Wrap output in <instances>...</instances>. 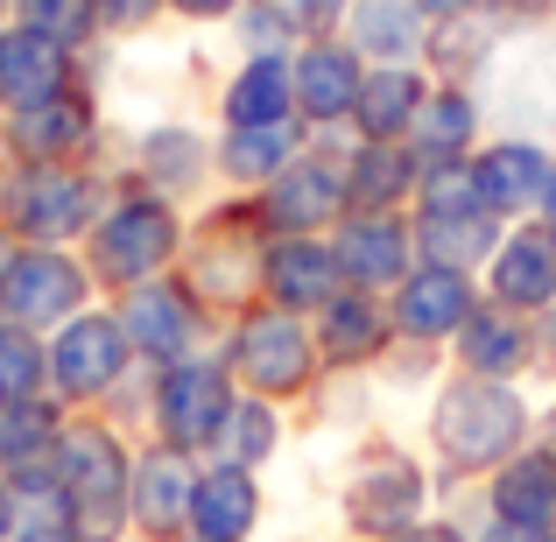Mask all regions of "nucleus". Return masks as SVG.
I'll return each mask as SVG.
<instances>
[{
  "mask_svg": "<svg viewBox=\"0 0 556 542\" xmlns=\"http://www.w3.org/2000/svg\"><path fill=\"white\" fill-rule=\"evenodd\" d=\"M430 444L451 472H501L515 451L535 444V408L521 380H486V374H451L430 402Z\"/></svg>",
  "mask_w": 556,
  "mask_h": 542,
  "instance_id": "nucleus-1",
  "label": "nucleus"
},
{
  "mask_svg": "<svg viewBox=\"0 0 556 542\" xmlns=\"http://www.w3.org/2000/svg\"><path fill=\"white\" fill-rule=\"evenodd\" d=\"M184 240H190V226H184L177 198H163L149 184H121L106 198V212L92 218V232H85V261H92L99 289L121 297V289H141L155 275H177Z\"/></svg>",
  "mask_w": 556,
  "mask_h": 542,
  "instance_id": "nucleus-2",
  "label": "nucleus"
},
{
  "mask_svg": "<svg viewBox=\"0 0 556 542\" xmlns=\"http://www.w3.org/2000/svg\"><path fill=\"white\" fill-rule=\"evenodd\" d=\"M268 218H261L254 198H232L218 204L204 226H190L184 261H177V282L204 303L212 317H232L247 303H261V268H268Z\"/></svg>",
  "mask_w": 556,
  "mask_h": 542,
  "instance_id": "nucleus-3",
  "label": "nucleus"
},
{
  "mask_svg": "<svg viewBox=\"0 0 556 542\" xmlns=\"http://www.w3.org/2000/svg\"><path fill=\"white\" fill-rule=\"evenodd\" d=\"M50 465L71 493V535L78 542H121V521H135L127 515V487H135L127 437L99 416H64V437H56Z\"/></svg>",
  "mask_w": 556,
  "mask_h": 542,
  "instance_id": "nucleus-4",
  "label": "nucleus"
},
{
  "mask_svg": "<svg viewBox=\"0 0 556 542\" xmlns=\"http://www.w3.org/2000/svg\"><path fill=\"white\" fill-rule=\"evenodd\" d=\"M218 360H226V374H232L240 394H268V402H289V394H303L317 374H325L317 325L296 317V311H282V303H268V297L226 317Z\"/></svg>",
  "mask_w": 556,
  "mask_h": 542,
  "instance_id": "nucleus-5",
  "label": "nucleus"
},
{
  "mask_svg": "<svg viewBox=\"0 0 556 542\" xmlns=\"http://www.w3.org/2000/svg\"><path fill=\"white\" fill-rule=\"evenodd\" d=\"M106 198V177L85 163H14L0 177V226L14 232V247H85Z\"/></svg>",
  "mask_w": 556,
  "mask_h": 542,
  "instance_id": "nucleus-6",
  "label": "nucleus"
},
{
  "mask_svg": "<svg viewBox=\"0 0 556 542\" xmlns=\"http://www.w3.org/2000/svg\"><path fill=\"white\" fill-rule=\"evenodd\" d=\"M232 402H240V388H232V374H226V360H218V353L177 360V366H149V423H155V444L184 451V458H198V451L218 444Z\"/></svg>",
  "mask_w": 556,
  "mask_h": 542,
  "instance_id": "nucleus-7",
  "label": "nucleus"
},
{
  "mask_svg": "<svg viewBox=\"0 0 556 542\" xmlns=\"http://www.w3.org/2000/svg\"><path fill=\"white\" fill-rule=\"evenodd\" d=\"M42 345H50V394L64 408H92L106 394H121L135 360H141L127 325H121V311H99V303L78 311L71 325H56Z\"/></svg>",
  "mask_w": 556,
  "mask_h": 542,
  "instance_id": "nucleus-8",
  "label": "nucleus"
},
{
  "mask_svg": "<svg viewBox=\"0 0 556 542\" xmlns=\"http://www.w3.org/2000/svg\"><path fill=\"white\" fill-rule=\"evenodd\" d=\"M92 297H99V275L71 247H14L8 275H0V317L22 331H42V339L56 325H71L78 311H92Z\"/></svg>",
  "mask_w": 556,
  "mask_h": 542,
  "instance_id": "nucleus-9",
  "label": "nucleus"
},
{
  "mask_svg": "<svg viewBox=\"0 0 556 542\" xmlns=\"http://www.w3.org/2000/svg\"><path fill=\"white\" fill-rule=\"evenodd\" d=\"M261 218H268L275 240L289 232H311V240H331V226L345 218V169H339V141L311 135V149L282 169L268 190H254Z\"/></svg>",
  "mask_w": 556,
  "mask_h": 542,
  "instance_id": "nucleus-10",
  "label": "nucleus"
},
{
  "mask_svg": "<svg viewBox=\"0 0 556 542\" xmlns=\"http://www.w3.org/2000/svg\"><path fill=\"white\" fill-rule=\"evenodd\" d=\"M121 325L135 339L141 366H177V360H198L212 345V311L177 282V275H155L141 289H121Z\"/></svg>",
  "mask_w": 556,
  "mask_h": 542,
  "instance_id": "nucleus-11",
  "label": "nucleus"
},
{
  "mask_svg": "<svg viewBox=\"0 0 556 542\" xmlns=\"http://www.w3.org/2000/svg\"><path fill=\"white\" fill-rule=\"evenodd\" d=\"M422 501H430V479H422V465L408 458V451H394V444L359 451L353 479H345V521H353L359 535L394 542L402 529H416Z\"/></svg>",
  "mask_w": 556,
  "mask_h": 542,
  "instance_id": "nucleus-12",
  "label": "nucleus"
},
{
  "mask_svg": "<svg viewBox=\"0 0 556 542\" xmlns=\"http://www.w3.org/2000/svg\"><path fill=\"white\" fill-rule=\"evenodd\" d=\"M0 149L8 163H85L99 149V99L85 85L42 99V106H22L0 121Z\"/></svg>",
  "mask_w": 556,
  "mask_h": 542,
  "instance_id": "nucleus-13",
  "label": "nucleus"
},
{
  "mask_svg": "<svg viewBox=\"0 0 556 542\" xmlns=\"http://www.w3.org/2000/svg\"><path fill=\"white\" fill-rule=\"evenodd\" d=\"M479 275H465V268H444V261H416V268L402 275V289L388 297V311H394V339H408V345H451L458 339V325L479 311Z\"/></svg>",
  "mask_w": 556,
  "mask_h": 542,
  "instance_id": "nucleus-14",
  "label": "nucleus"
},
{
  "mask_svg": "<svg viewBox=\"0 0 556 542\" xmlns=\"http://www.w3.org/2000/svg\"><path fill=\"white\" fill-rule=\"evenodd\" d=\"M331 247H339L345 289H374V297H394L402 275L416 268V218L408 212H345L331 226Z\"/></svg>",
  "mask_w": 556,
  "mask_h": 542,
  "instance_id": "nucleus-15",
  "label": "nucleus"
},
{
  "mask_svg": "<svg viewBox=\"0 0 556 542\" xmlns=\"http://www.w3.org/2000/svg\"><path fill=\"white\" fill-rule=\"evenodd\" d=\"M289 78H296V121L311 127V135H339V127L353 121L359 85H367V56L345 36H317V42H296Z\"/></svg>",
  "mask_w": 556,
  "mask_h": 542,
  "instance_id": "nucleus-16",
  "label": "nucleus"
},
{
  "mask_svg": "<svg viewBox=\"0 0 556 542\" xmlns=\"http://www.w3.org/2000/svg\"><path fill=\"white\" fill-rule=\"evenodd\" d=\"M549 169H556V149L543 135H493L472 149V184H479V204H486L493 218H535V204H543L549 190Z\"/></svg>",
  "mask_w": 556,
  "mask_h": 542,
  "instance_id": "nucleus-17",
  "label": "nucleus"
},
{
  "mask_svg": "<svg viewBox=\"0 0 556 542\" xmlns=\"http://www.w3.org/2000/svg\"><path fill=\"white\" fill-rule=\"evenodd\" d=\"M451 360H458V374L521 380L543 360V317H521V311H507V303L479 297V311L465 317L458 339H451Z\"/></svg>",
  "mask_w": 556,
  "mask_h": 542,
  "instance_id": "nucleus-18",
  "label": "nucleus"
},
{
  "mask_svg": "<svg viewBox=\"0 0 556 542\" xmlns=\"http://www.w3.org/2000/svg\"><path fill=\"white\" fill-rule=\"evenodd\" d=\"M486 297L507 303L521 317H549L556 311V232L543 218H515L507 240L486 261Z\"/></svg>",
  "mask_w": 556,
  "mask_h": 542,
  "instance_id": "nucleus-19",
  "label": "nucleus"
},
{
  "mask_svg": "<svg viewBox=\"0 0 556 542\" xmlns=\"http://www.w3.org/2000/svg\"><path fill=\"white\" fill-rule=\"evenodd\" d=\"M317 325V353H325L331 374H359V366H380L394 353V311L388 297H374V289H339V297L325 303V311L311 317Z\"/></svg>",
  "mask_w": 556,
  "mask_h": 542,
  "instance_id": "nucleus-20",
  "label": "nucleus"
},
{
  "mask_svg": "<svg viewBox=\"0 0 556 542\" xmlns=\"http://www.w3.org/2000/svg\"><path fill=\"white\" fill-rule=\"evenodd\" d=\"M78 64L64 42L36 36L28 22H0V113H22V106H42V99L71 92L78 85Z\"/></svg>",
  "mask_w": 556,
  "mask_h": 542,
  "instance_id": "nucleus-21",
  "label": "nucleus"
},
{
  "mask_svg": "<svg viewBox=\"0 0 556 542\" xmlns=\"http://www.w3.org/2000/svg\"><path fill=\"white\" fill-rule=\"evenodd\" d=\"M515 36H529V28H521L515 14H501V8L465 14V22H437L422 64H430V78H444V85H486L493 64L515 50Z\"/></svg>",
  "mask_w": 556,
  "mask_h": 542,
  "instance_id": "nucleus-22",
  "label": "nucleus"
},
{
  "mask_svg": "<svg viewBox=\"0 0 556 542\" xmlns=\"http://www.w3.org/2000/svg\"><path fill=\"white\" fill-rule=\"evenodd\" d=\"M339 289H345V268H339V247L331 240L289 232V240L268 247V268H261V297L268 303H282V311H296V317H317Z\"/></svg>",
  "mask_w": 556,
  "mask_h": 542,
  "instance_id": "nucleus-23",
  "label": "nucleus"
},
{
  "mask_svg": "<svg viewBox=\"0 0 556 542\" xmlns=\"http://www.w3.org/2000/svg\"><path fill=\"white\" fill-rule=\"evenodd\" d=\"M190 501H198V465L184 451L155 444L135 458V487H127V515H135L141 535L155 542H177L190 535Z\"/></svg>",
  "mask_w": 556,
  "mask_h": 542,
  "instance_id": "nucleus-24",
  "label": "nucleus"
},
{
  "mask_svg": "<svg viewBox=\"0 0 556 542\" xmlns=\"http://www.w3.org/2000/svg\"><path fill=\"white\" fill-rule=\"evenodd\" d=\"M218 135H204V127L190 121H155L149 135L135 141V184L163 190V198H198L204 177H218Z\"/></svg>",
  "mask_w": 556,
  "mask_h": 542,
  "instance_id": "nucleus-25",
  "label": "nucleus"
},
{
  "mask_svg": "<svg viewBox=\"0 0 556 542\" xmlns=\"http://www.w3.org/2000/svg\"><path fill=\"white\" fill-rule=\"evenodd\" d=\"M345 212H408L422 184V163L408 141H345Z\"/></svg>",
  "mask_w": 556,
  "mask_h": 542,
  "instance_id": "nucleus-26",
  "label": "nucleus"
},
{
  "mask_svg": "<svg viewBox=\"0 0 556 542\" xmlns=\"http://www.w3.org/2000/svg\"><path fill=\"white\" fill-rule=\"evenodd\" d=\"M430 85H437L430 64H367V85H359V99H353L345 135L353 141H408Z\"/></svg>",
  "mask_w": 556,
  "mask_h": 542,
  "instance_id": "nucleus-27",
  "label": "nucleus"
},
{
  "mask_svg": "<svg viewBox=\"0 0 556 542\" xmlns=\"http://www.w3.org/2000/svg\"><path fill=\"white\" fill-rule=\"evenodd\" d=\"M479 127H486V99H479V85H430V99H422L416 127H408V149H416V163H472L479 149Z\"/></svg>",
  "mask_w": 556,
  "mask_h": 542,
  "instance_id": "nucleus-28",
  "label": "nucleus"
},
{
  "mask_svg": "<svg viewBox=\"0 0 556 542\" xmlns=\"http://www.w3.org/2000/svg\"><path fill=\"white\" fill-rule=\"evenodd\" d=\"M486 507H493V521H507L521 535H556V451L543 444L515 451L486 479Z\"/></svg>",
  "mask_w": 556,
  "mask_h": 542,
  "instance_id": "nucleus-29",
  "label": "nucleus"
},
{
  "mask_svg": "<svg viewBox=\"0 0 556 542\" xmlns=\"http://www.w3.org/2000/svg\"><path fill=\"white\" fill-rule=\"evenodd\" d=\"M282 121H296L289 56H240L218 85V127H282Z\"/></svg>",
  "mask_w": 556,
  "mask_h": 542,
  "instance_id": "nucleus-30",
  "label": "nucleus"
},
{
  "mask_svg": "<svg viewBox=\"0 0 556 542\" xmlns=\"http://www.w3.org/2000/svg\"><path fill=\"white\" fill-rule=\"evenodd\" d=\"M212 149H218V177L254 198V190H268L303 149H311V127H303V121H282V127H218Z\"/></svg>",
  "mask_w": 556,
  "mask_h": 542,
  "instance_id": "nucleus-31",
  "label": "nucleus"
},
{
  "mask_svg": "<svg viewBox=\"0 0 556 542\" xmlns=\"http://www.w3.org/2000/svg\"><path fill=\"white\" fill-rule=\"evenodd\" d=\"M408 218H416V254L444 261V268H465V275H486L493 247L507 240V218H493L486 204H465V212H408Z\"/></svg>",
  "mask_w": 556,
  "mask_h": 542,
  "instance_id": "nucleus-32",
  "label": "nucleus"
},
{
  "mask_svg": "<svg viewBox=\"0 0 556 542\" xmlns=\"http://www.w3.org/2000/svg\"><path fill=\"white\" fill-rule=\"evenodd\" d=\"M345 42H353L367 64H422V50H430V14H422L416 0H353Z\"/></svg>",
  "mask_w": 556,
  "mask_h": 542,
  "instance_id": "nucleus-33",
  "label": "nucleus"
},
{
  "mask_svg": "<svg viewBox=\"0 0 556 542\" xmlns=\"http://www.w3.org/2000/svg\"><path fill=\"white\" fill-rule=\"evenodd\" d=\"M261 521V479L247 465H212L198 472V501H190V542H247Z\"/></svg>",
  "mask_w": 556,
  "mask_h": 542,
  "instance_id": "nucleus-34",
  "label": "nucleus"
},
{
  "mask_svg": "<svg viewBox=\"0 0 556 542\" xmlns=\"http://www.w3.org/2000/svg\"><path fill=\"white\" fill-rule=\"evenodd\" d=\"M0 529L36 535V529H71V493L56 465H8L0 472Z\"/></svg>",
  "mask_w": 556,
  "mask_h": 542,
  "instance_id": "nucleus-35",
  "label": "nucleus"
},
{
  "mask_svg": "<svg viewBox=\"0 0 556 542\" xmlns=\"http://www.w3.org/2000/svg\"><path fill=\"white\" fill-rule=\"evenodd\" d=\"M212 451H218V465H247V472H261V465L282 451V402H268V394H240Z\"/></svg>",
  "mask_w": 556,
  "mask_h": 542,
  "instance_id": "nucleus-36",
  "label": "nucleus"
},
{
  "mask_svg": "<svg viewBox=\"0 0 556 542\" xmlns=\"http://www.w3.org/2000/svg\"><path fill=\"white\" fill-rule=\"evenodd\" d=\"M71 408L56 394H36V402H0V465H50L56 437H64Z\"/></svg>",
  "mask_w": 556,
  "mask_h": 542,
  "instance_id": "nucleus-37",
  "label": "nucleus"
},
{
  "mask_svg": "<svg viewBox=\"0 0 556 542\" xmlns=\"http://www.w3.org/2000/svg\"><path fill=\"white\" fill-rule=\"evenodd\" d=\"M14 22H28L36 36L64 42L71 56H85L92 42H106L99 28V0H14Z\"/></svg>",
  "mask_w": 556,
  "mask_h": 542,
  "instance_id": "nucleus-38",
  "label": "nucleus"
},
{
  "mask_svg": "<svg viewBox=\"0 0 556 542\" xmlns=\"http://www.w3.org/2000/svg\"><path fill=\"white\" fill-rule=\"evenodd\" d=\"M50 394V345L42 331L0 325V402H36Z\"/></svg>",
  "mask_w": 556,
  "mask_h": 542,
  "instance_id": "nucleus-39",
  "label": "nucleus"
},
{
  "mask_svg": "<svg viewBox=\"0 0 556 542\" xmlns=\"http://www.w3.org/2000/svg\"><path fill=\"white\" fill-rule=\"evenodd\" d=\"M226 28H232V50L240 56H296V42H303L289 0H247Z\"/></svg>",
  "mask_w": 556,
  "mask_h": 542,
  "instance_id": "nucleus-40",
  "label": "nucleus"
},
{
  "mask_svg": "<svg viewBox=\"0 0 556 542\" xmlns=\"http://www.w3.org/2000/svg\"><path fill=\"white\" fill-rule=\"evenodd\" d=\"M163 22H169V0H99V28H106L113 42H141Z\"/></svg>",
  "mask_w": 556,
  "mask_h": 542,
  "instance_id": "nucleus-41",
  "label": "nucleus"
},
{
  "mask_svg": "<svg viewBox=\"0 0 556 542\" xmlns=\"http://www.w3.org/2000/svg\"><path fill=\"white\" fill-rule=\"evenodd\" d=\"M289 14H296L303 42H317V36H345V14H353V0H289Z\"/></svg>",
  "mask_w": 556,
  "mask_h": 542,
  "instance_id": "nucleus-42",
  "label": "nucleus"
},
{
  "mask_svg": "<svg viewBox=\"0 0 556 542\" xmlns=\"http://www.w3.org/2000/svg\"><path fill=\"white\" fill-rule=\"evenodd\" d=\"M247 0H169V22H190V28H226Z\"/></svg>",
  "mask_w": 556,
  "mask_h": 542,
  "instance_id": "nucleus-43",
  "label": "nucleus"
},
{
  "mask_svg": "<svg viewBox=\"0 0 556 542\" xmlns=\"http://www.w3.org/2000/svg\"><path fill=\"white\" fill-rule=\"evenodd\" d=\"M416 8L430 14V28H437V22H465V14H486L493 0H416Z\"/></svg>",
  "mask_w": 556,
  "mask_h": 542,
  "instance_id": "nucleus-44",
  "label": "nucleus"
},
{
  "mask_svg": "<svg viewBox=\"0 0 556 542\" xmlns=\"http://www.w3.org/2000/svg\"><path fill=\"white\" fill-rule=\"evenodd\" d=\"M501 14H515L521 28H543V22H556V0H493Z\"/></svg>",
  "mask_w": 556,
  "mask_h": 542,
  "instance_id": "nucleus-45",
  "label": "nucleus"
},
{
  "mask_svg": "<svg viewBox=\"0 0 556 542\" xmlns=\"http://www.w3.org/2000/svg\"><path fill=\"white\" fill-rule=\"evenodd\" d=\"M394 542H465L458 529H444V521H416V529H402Z\"/></svg>",
  "mask_w": 556,
  "mask_h": 542,
  "instance_id": "nucleus-46",
  "label": "nucleus"
},
{
  "mask_svg": "<svg viewBox=\"0 0 556 542\" xmlns=\"http://www.w3.org/2000/svg\"><path fill=\"white\" fill-rule=\"evenodd\" d=\"M535 444L556 451V408H543V416H535Z\"/></svg>",
  "mask_w": 556,
  "mask_h": 542,
  "instance_id": "nucleus-47",
  "label": "nucleus"
},
{
  "mask_svg": "<svg viewBox=\"0 0 556 542\" xmlns=\"http://www.w3.org/2000/svg\"><path fill=\"white\" fill-rule=\"evenodd\" d=\"M535 218H543V226L556 232V169H549V190H543V204H535Z\"/></svg>",
  "mask_w": 556,
  "mask_h": 542,
  "instance_id": "nucleus-48",
  "label": "nucleus"
},
{
  "mask_svg": "<svg viewBox=\"0 0 556 542\" xmlns=\"http://www.w3.org/2000/svg\"><path fill=\"white\" fill-rule=\"evenodd\" d=\"M8 542H78L71 529H36V535H8Z\"/></svg>",
  "mask_w": 556,
  "mask_h": 542,
  "instance_id": "nucleus-49",
  "label": "nucleus"
},
{
  "mask_svg": "<svg viewBox=\"0 0 556 542\" xmlns=\"http://www.w3.org/2000/svg\"><path fill=\"white\" fill-rule=\"evenodd\" d=\"M543 360H549V374H556V311L543 317Z\"/></svg>",
  "mask_w": 556,
  "mask_h": 542,
  "instance_id": "nucleus-50",
  "label": "nucleus"
},
{
  "mask_svg": "<svg viewBox=\"0 0 556 542\" xmlns=\"http://www.w3.org/2000/svg\"><path fill=\"white\" fill-rule=\"evenodd\" d=\"M8 261H14V232L0 226V275H8Z\"/></svg>",
  "mask_w": 556,
  "mask_h": 542,
  "instance_id": "nucleus-51",
  "label": "nucleus"
},
{
  "mask_svg": "<svg viewBox=\"0 0 556 542\" xmlns=\"http://www.w3.org/2000/svg\"><path fill=\"white\" fill-rule=\"evenodd\" d=\"M0 22H14V0H0Z\"/></svg>",
  "mask_w": 556,
  "mask_h": 542,
  "instance_id": "nucleus-52",
  "label": "nucleus"
},
{
  "mask_svg": "<svg viewBox=\"0 0 556 542\" xmlns=\"http://www.w3.org/2000/svg\"><path fill=\"white\" fill-rule=\"evenodd\" d=\"M543 542H556V535H543Z\"/></svg>",
  "mask_w": 556,
  "mask_h": 542,
  "instance_id": "nucleus-53",
  "label": "nucleus"
},
{
  "mask_svg": "<svg viewBox=\"0 0 556 542\" xmlns=\"http://www.w3.org/2000/svg\"><path fill=\"white\" fill-rule=\"evenodd\" d=\"M0 325H8V317H0Z\"/></svg>",
  "mask_w": 556,
  "mask_h": 542,
  "instance_id": "nucleus-54",
  "label": "nucleus"
},
{
  "mask_svg": "<svg viewBox=\"0 0 556 542\" xmlns=\"http://www.w3.org/2000/svg\"><path fill=\"white\" fill-rule=\"evenodd\" d=\"M0 472H8V465H0Z\"/></svg>",
  "mask_w": 556,
  "mask_h": 542,
  "instance_id": "nucleus-55",
  "label": "nucleus"
},
{
  "mask_svg": "<svg viewBox=\"0 0 556 542\" xmlns=\"http://www.w3.org/2000/svg\"><path fill=\"white\" fill-rule=\"evenodd\" d=\"M0 121H8V113H0Z\"/></svg>",
  "mask_w": 556,
  "mask_h": 542,
  "instance_id": "nucleus-56",
  "label": "nucleus"
}]
</instances>
